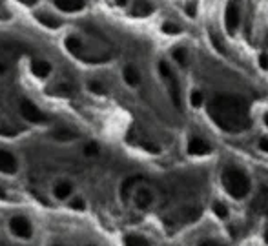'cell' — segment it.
<instances>
[{
	"instance_id": "32",
	"label": "cell",
	"mask_w": 268,
	"mask_h": 246,
	"mask_svg": "<svg viewBox=\"0 0 268 246\" xmlns=\"http://www.w3.org/2000/svg\"><path fill=\"white\" fill-rule=\"evenodd\" d=\"M263 124H264V128L268 130V111H264L263 113Z\"/></svg>"
},
{
	"instance_id": "27",
	"label": "cell",
	"mask_w": 268,
	"mask_h": 246,
	"mask_svg": "<svg viewBox=\"0 0 268 246\" xmlns=\"http://www.w3.org/2000/svg\"><path fill=\"white\" fill-rule=\"evenodd\" d=\"M70 206L73 210H84V208H86V202H84V199H81V197H75V199L70 202Z\"/></svg>"
},
{
	"instance_id": "26",
	"label": "cell",
	"mask_w": 268,
	"mask_h": 246,
	"mask_svg": "<svg viewBox=\"0 0 268 246\" xmlns=\"http://www.w3.org/2000/svg\"><path fill=\"white\" fill-rule=\"evenodd\" d=\"M257 64L263 71H268V53L266 51H263V53H259L257 55Z\"/></svg>"
},
{
	"instance_id": "30",
	"label": "cell",
	"mask_w": 268,
	"mask_h": 246,
	"mask_svg": "<svg viewBox=\"0 0 268 246\" xmlns=\"http://www.w3.org/2000/svg\"><path fill=\"white\" fill-rule=\"evenodd\" d=\"M199 246H221L219 242H215V241H202Z\"/></svg>"
},
{
	"instance_id": "16",
	"label": "cell",
	"mask_w": 268,
	"mask_h": 246,
	"mask_svg": "<svg viewBox=\"0 0 268 246\" xmlns=\"http://www.w3.org/2000/svg\"><path fill=\"white\" fill-rule=\"evenodd\" d=\"M132 11H133V15L135 17H148V15H152L153 6L150 4L148 0H135Z\"/></svg>"
},
{
	"instance_id": "15",
	"label": "cell",
	"mask_w": 268,
	"mask_h": 246,
	"mask_svg": "<svg viewBox=\"0 0 268 246\" xmlns=\"http://www.w3.org/2000/svg\"><path fill=\"white\" fill-rule=\"evenodd\" d=\"M31 70H33V73H35V77H39V79H46V77L51 73V64L46 61H33V64H31Z\"/></svg>"
},
{
	"instance_id": "24",
	"label": "cell",
	"mask_w": 268,
	"mask_h": 246,
	"mask_svg": "<svg viewBox=\"0 0 268 246\" xmlns=\"http://www.w3.org/2000/svg\"><path fill=\"white\" fill-rule=\"evenodd\" d=\"M161 31L164 33V35H179L181 33V28H179L175 22H162V26H161Z\"/></svg>"
},
{
	"instance_id": "1",
	"label": "cell",
	"mask_w": 268,
	"mask_h": 246,
	"mask_svg": "<svg viewBox=\"0 0 268 246\" xmlns=\"http://www.w3.org/2000/svg\"><path fill=\"white\" fill-rule=\"evenodd\" d=\"M206 111L213 124L226 133H241L250 128L248 104L243 97L217 93L210 99Z\"/></svg>"
},
{
	"instance_id": "22",
	"label": "cell",
	"mask_w": 268,
	"mask_h": 246,
	"mask_svg": "<svg viewBox=\"0 0 268 246\" xmlns=\"http://www.w3.org/2000/svg\"><path fill=\"white\" fill-rule=\"evenodd\" d=\"M172 59L177 62L181 68H186V64H188V51H186V48H175V50L172 51Z\"/></svg>"
},
{
	"instance_id": "28",
	"label": "cell",
	"mask_w": 268,
	"mask_h": 246,
	"mask_svg": "<svg viewBox=\"0 0 268 246\" xmlns=\"http://www.w3.org/2000/svg\"><path fill=\"white\" fill-rule=\"evenodd\" d=\"M257 148L263 151V153H268V135H264V137H261V139H259Z\"/></svg>"
},
{
	"instance_id": "14",
	"label": "cell",
	"mask_w": 268,
	"mask_h": 246,
	"mask_svg": "<svg viewBox=\"0 0 268 246\" xmlns=\"http://www.w3.org/2000/svg\"><path fill=\"white\" fill-rule=\"evenodd\" d=\"M35 19L41 22L42 26H46L48 30H57V28H61V21H59L55 15H50V13H46V11L37 13Z\"/></svg>"
},
{
	"instance_id": "29",
	"label": "cell",
	"mask_w": 268,
	"mask_h": 246,
	"mask_svg": "<svg viewBox=\"0 0 268 246\" xmlns=\"http://www.w3.org/2000/svg\"><path fill=\"white\" fill-rule=\"evenodd\" d=\"M84 151H86V155H97V153H99V148H97L95 144H88Z\"/></svg>"
},
{
	"instance_id": "3",
	"label": "cell",
	"mask_w": 268,
	"mask_h": 246,
	"mask_svg": "<svg viewBox=\"0 0 268 246\" xmlns=\"http://www.w3.org/2000/svg\"><path fill=\"white\" fill-rule=\"evenodd\" d=\"M157 70H159V77H161L162 84L166 86V91L168 95H170V99H172L173 106L181 108V86H179V81L177 77H175V73H173V70L164 61L159 62Z\"/></svg>"
},
{
	"instance_id": "9",
	"label": "cell",
	"mask_w": 268,
	"mask_h": 246,
	"mask_svg": "<svg viewBox=\"0 0 268 246\" xmlns=\"http://www.w3.org/2000/svg\"><path fill=\"white\" fill-rule=\"evenodd\" d=\"M252 208L259 215H268V186H261L252 197Z\"/></svg>"
},
{
	"instance_id": "35",
	"label": "cell",
	"mask_w": 268,
	"mask_h": 246,
	"mask_svg": "<svg viewBox=\"0 0 268 246\" xmlns=\"http://www.w3.org/2000/svg\"><path fill=\"white\" fill-rule=\"evenodd\" d=\"M2 73H6V64H0V75Z\"/></svg>"
},
{
	"instance_id": "20",
	"label": "cell",
	"mask_w": 268,
	"mask_h": 246,
	"mask_svg": "<svg viewBox=\"0 0 268 246\" xmlns=\"http://www.w3.org/2000/svg\"><path fill=\"white\" fill-rule=\"evenodd\" d=\"M188 102H190V106H192V108H195V110H197V108H201V106L204 104V93L195 88V90L190 91V95H188Z\"/></svg>"
},
{
	"instance_id": "19",
	"label": "cell",
	"mask_w": 268,
	"mask_h": 246,
	"mask_svg": "<svg viewBox=\"0 0 268 246\" xmlns=\"http://www.w3.org/2000/svg\"><path fill=\"white\" fill-rule=\"evenodd\" d=\"M137 182H139V177H130V179H126V181L122 182V186H121L122 201H128V199L132 197V190L135 188Z\"/></svg>"
},
{
	"instance_id": "31",
	"label": "cell",
	"mask_w": 268,
	"mask_h": 246,
	"mask_svg": "<svg viewBox=\"0 0 268 246\" xmlns=\"http://www.w3.org/2000/svg\"><path fill=\"white\" fill-rule=\"evenodd\" d=\"M128 2H130V0H115V4H117V6H121V8L128 6Z\"/></svg>"
},
{
	"instance_id": "23",
	"label": "cell",
	"mask_w": 268,
	"mask_h": 246,
	"mask_svg": "<svg viewBox=\"0 0 268 246\" xmlns=\"http://www.w3.org/2000/svg\"><path fill=\"white\" fill-rule=\"evenodd\" d=\"M124 246H150V242H148V239H144L142 235L130 233V235L124 237Z\"/></svg>"
},
{
	"instance_id": "18",
	"label": "cell",
	"mask_w": 268,
	"mask_h": 246,
	"mask_svg": "<svg viewBox=\"0 0 268 246\" xmlns=\"http://www.w3.org/2000/svg\"><path fill=\"white\" fill-rule=\"evenodd\" d=\"M212 211H213V215L217 217V219H221V221H226L228 217H230V210H228L226 202H223V201H213Z\"/></svg>"
},
{
	"instance_id": "6",
	"label": "cell",
	"mask_w": 268,
	"mask_h": 246,
	"mask_svg": "<svg viewBox=\"0 0 268 246\" xmlns=\"http://www.w3.org/2000/svg\"><path fill=\"white\" fill-rule=\"evenodd\" d=\"M186 151L188 155L192 157H204V155H210V151H212V146L208 144L202 137L193 135L188 139L186 142Z\"/></svg>"
},
{
	"instance_id": "34",
	"label": "cell",
	"mask_w": 268,
	"mask_h": 246,
	"mask_svg": "<svg viewBox=\"0 0 268 246\" xmlns=\"http://www.w3.org/2000/svg\"><path fill=\"white\" fill-rule=\"evenodd\" d=\"M19 2H22V4H28V6H33L37 0H19Z\"/></svg>"
},
{
	"instance_id": "17",
	"label": "cell",
	"mask_w": 268,
	"mask_h": 246,
	"mask_svg": "<svg viewBox=\"0 0 268 246\" xmlns=\"http://www.w3.org/2000/svg\"><path fill=\"white\" fill-rule=\"evenodd\" d=\"M73 191V184L70 181H61L57 182L55 188H53V193H55L57 199H68Z\"/></svg>"
},
{
	"instance_id": "7",
	"label": "cell",
	"mask_w": 268,
	"mask_h": 246,
	"mask_svg": "<svg viewBox=\"0 0 268 246\" xmlns=\"http://www.w3.org/2000/svg\"><path fill=\"white\" fill-rule=\"evenodd\" d=\"M21 113L28 122H33V124H42V122L48 121V117L42 113L39 108L31 101H22L21 102Z\"/></svg>"
},
{
	"instance_id": "11",
	"label": "cell",
	"mask_w": 268,
	"mask_h": 246,
	"mask_svg": "<svg viewBox=\"0 0 268 246\" xmlns=\"http://www.w3.org/2000/svg\"><path fill=\"white\" fill-rule=\"evenodd\" d=\"M122 79L130 88H137L141 84V71L137 70V66L133 64H126L124 70H122Z\"/></svg>"
},
{
	"instance_id": "33",
	"label": "cell",
	"mask_w": 268,
	"mask_h": 246,
	"mask_svg": "<svg viewBox=\"0 0 268 246\" xmlns=\"http://www.w3.org/2000/svg\"><path fill=\"white\" fill-rule=\"evenodd\" d=\"M263 241H264V244L268 246V226L264 228V233H263Z\"/></svg>"
},
{
	"instance_id": "12",
	"label": "cell",
	"mask_w": 268,
	"mask_h": 246,
	"mask_svg": "<svg viewBox=\"0 0 268 246\" xmlns=\"http://www.w3.org/2000/svg\"><path fill=\"white\" fill-rule=\"evenodd\" d=\"M53 2L64 13H77V11L84 10V6H86V0H53Z\"/></svg>"
},
{
	"instance_id": "25",
	"label": "cell",
	"mask_w": 268,
	"mask_h": 246,
	"mask_svg": "<svg viewBox=\"0 0 268 246\" xmlns=\"http://www.w3.org/2000/svg\"><path fill=\"white\" fill-rule=\"evenodd\" d=\"M88 88H90V91L97 93V95H104L106 93V88H104V84L101 81H90L88 82Z\"/></svg>"
},
{
	"instance_id": "21",
	"label": "cell",
	"mask_w": 268,
	"mask_h": 246,
	"mask_svg": "<svg viewBox=\"0 0 268 246\" xmlns=\"http://www.w3.org/2000/svg\"><path fill=\"white\" fill-rule=\"evenodd\" d=\"M51 137H53L55 141L68 142V141H73V139H77V133H75V131H70V130H64V128H61V130L53 131V133H51Z\"/></svg>"
},
{
	"instance_id": "2",
	"label": "cell",
	"mask_w": 268,
	"mask_h": 246,
	"mask_svg": "<svg viewBox=\"0 0 268 246\" xmlns=\"http://www.w3.org/2000/svg\"><path fill=\"white\" fill-rule=\"evenodd\" d=\"M221 184L228 195L235 201H244L252 193V179L243 168L226 166L221 173Z\"/></svg>"
},
{
	"instance_id": "5",
	"label": "cell",
	"mask_w": 268,
	"mask_h": 246,
	"mask_svg": "<svg viewBox=\"0 0 268 246\" xmlns=\"http://www.w3.org/2000/svg\"><path fill=\"white\" fill-rule=\"evenodd\" d=\"M133 202H135V206L139 210H148L155 202V193L148 186H139V188L133 190Z\"/></svg>"
},
{
	"instance_id": "8",
	"label": "cell",
	"mask_w": 268,
	"mask_h": 246,
	"mask_svg": "<svg viewBox=\"0 0 268 246\" xmlns=\"http://www.w3.org/2000/svg\"><path fill=\"white\" fill-rule=\"evenodd\" d=\"M10 230L13 231L17 237H21V239H30L31 233H33L30 221H28L26 217H21V215H17V217H13V219H11V221H10Z\"/></svg>"
},
{
	"instance_id": "10",
	"label": "cell",
	"mask_w": 268,
	"mask_h": 246,
	"mask_svg": "<svg viewBox=\"0 0 268 246\" xmlns=\"http://www.w3.org/2000/svg\"><path fill=\"white\" fill-rule=\"evenodd\" d=\"M17 168H19V162H17L15 155L6 150H0V171L13 175V173H17Z\"/></svg>"
},
{
	"instance_id": "4",
	"label": "cell",
	"mask_w": 268,
	"mask_h": 246,
	"mask_svg": "<svg viewBox=\"0 0 268 246\" xmlns=\"http://www.w3.org/2000/svg\"><path fill=\"white\" fill-rule=\"evenodd\" d=\"M239 26H241V10L235 0H230L224 8V30L228 35L233 37L239 31Z\"/></svg>"
},
{
	"instance_id": "13",
	"label": "cell",
	"mask_w": 268,
	"mask_h": 246,
	"mask_svg": "<svg viewBox=\"0 0 268 246\" xmlns=\"http://www.w3.org/2000/svg\"><path fill=\"white\" fill-rule=\"evenodd\" d=\"M64 46H66V50L70 51L71 55H75L77 59H81L82 51H84V42L75 35H70L66 37V41H64Z\"/></svg>"
}]
</instances>
